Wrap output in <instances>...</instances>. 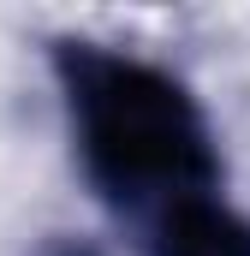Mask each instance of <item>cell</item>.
Instances as JSON below:
<instances>
[{"mask_svg":"<svg viewBox=\"0 0 250 256\" xmlns=\"http://www.w3.org/2000/svg\"><path fill=\"white\" fill-rule=\"evenodd\" d=\"M48 66L72 120L84 179L114 214L143 226L167 202L220 191L226 167L208 114L173 72L84 36H54Z\"/></svg>","mask_w":250,"mask_h":256,"instance_id":"6da1fadb","label":"cell"},{"mask_svg":"<svg viewBox=\"0 0 250 256\" xmlns=\"http://www.w3.org/2000/svg\"><path fill=\"white\" fill-rule=\"evenodd\" d=\"M143 256H250V214L220 191L167 202L143 220Z\"/></svg>","mask_w":250,"mask_h":256,"instance_id":"7a4b0ae2","label":"cell"},{"mask_svg":"<svg viewBox=\"0 0 250 256\" xmlns=\"http://www.w3.org/2000/svg\"><path fill=\"white\" fill-rule=\"evenodd\" d=\"M30 256H108V250H102L96 238H84V232H48Z\"/></svg>","mask_w":250,"mask_h":256,"instance_id":"3957f363","label":"cell"}]
</instances>
